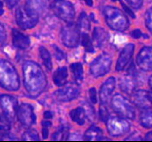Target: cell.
<instances>
[{
	"instance_id": "cell-1",
	"label": "cell",
	"mask_w": 152,
	"mask_h": 142,
	"mask_svg": "<svg viewBox=\"0 0 152 142\" xmlns=\"http://www.w3.org/2000/svg\"><path fill=\"white\" fill-rule=\"evenodd\" d=\"M23 83L26 92L31 96L41 95L47 86V78L42 68L32 60H26L23 64Z\"/></svg>"
},
{
	"instance_id": "cell-2",
	"label": "cell",
	"mask_w": 152,
	"mask_h": 142,
	"mask_svg": "<svg viewBox=\"0 0 152 142\" xmlns=\"http://www.w3.org/2000/svg\"><path fill=\"white\" fill-rule=\"evenodd\" d=\"M0 86L8 91H17L20 88V78L15 66L3 58H0Z\"/></svg>"
},
{
	"instance_id": "cell-3",
	"label": "cell",
	"mask_w": 152,
	"mask_h": 142,
	"mask_svg": "<svg viewBox=\"0 0 152 142\" xmlns=\"http://www.w3.org/2000/svg\"><path fill=\"white\" fill-rule=\"evenodd\" d=\"M105 22L113 30L124 31L129 27V20L124 13L112 6H106L103 10Z\"/></svg>"
},
{
	"instance_id": "cell-4",
	"label": "cell",
	"mask_w": 152,
	"mask_h": 142,
	"mask_svg": "<svg viewBox=\"0 0 152 142\" xmlns=\"http://www.w3.org/2000/svg\"><path fill=\"white\" fill-rule=\"evenodd\" d=\"M52 11L58 18L64 22L71 23L75 17V10L73 5L66 0H55L51 5Z\"/></svg>"
},
{
	"instance_id": "cell-5",
	"label": "cell",
	"mask_w": 152,
	"mask_h": 142,
	"mask_svg": "<svg viewBox=\"0 0 152 142\" xmlns=\"http://www.w3.org/2000/svg\"><path fill=\"white\" fill-rule=\"evenodd\" d=\"M111 107L112 109L120 116L127 119L134 120L136 112L133 105L121 95H116L111 99Z\"/></svg>"
},
{
	"instance_id": "cell-6",
	"label": "cell",
	"mask_w": 152,
	"mask_h": 142,
	"mask_svg": "<svg viewBox=\"0 0 152 142\" xmlns=\"http://www.w3.org/2000/svg\"><path fill=\"white\" fill-rule=\"evenodd\" d=\"M106 127L111 136H122L130 130V124L125 118L117 116L109 117L106 121Z\"/></svg>"
},
{
	"instance_id": "cell-7",
	"label": "cell",
	"mask_w": 152,
	"mask_h": 142,
	"mask_svg": "<svg viewBox=\"0 0 152 142\" xmlns=\"http://www.w3.org/2000/svg\"><path fill=\"white\" fill-rule=\"evenodd\" d=\"M111 67V58L108 55H101L91 63L90 72L94 77H102L108 73Z\"/></svg>"
},
{
	"instance_id": "cell-8",
	"label": "cell",
	"mask_w": 152,
	"mask_h": 142,
	"mask_svg": "<svg viewBox=\"0 0 152 142\" xmlns=\"http://www.w3.org/2000/svg\"><path fill=\"white\" fill-rule=\"evenodd\" d=\"M79 25L69 23L61 30V40L63 43L68 48H74L79 44L80 40V30Z\"/></svg>"
},
{
	"instance_id": "cell-9",
	"label": "cell",
	"mask_w": 152,
	"mask_h": 142,
	"mask_svg": "<svg viewBox=\"0 0 152 142\" xmlns=\"http://www.w3.org/2000/svg\"><path fill=\"white\" fill-rule=\"evenodd\" d=\"M17 110H18V102L14 96L10 95H0V116H4L13 121Z\"/></svg>"
},
{
	"instance_id": "cell-10",
	"label": "cell",
	"mask_w": 152,
	"mask_h": 142,
	"mask_svg": "<svg viewBox=\"0 0 152 142\" xmlns=\"http://www.w3.org/2000/svg\"><path fill=\"white\" fill-rule=\"evenodd\" d=\"M18 120L23 127H29L36 122V116L34 113L33 106L29 103H23L17 110Z\"/></svg>"
},
{
	"instance_id": "cell-11",
	"label": "cell",
	"mask_w": 152,
	"mask_h": 142,
	"mask_svg": "<svg viewBox=\"0 0 152 142\" xmlns=\"http://www.w3.org/2000/svg\"><path fill=\"white\" fill-rule=\"evenodd\" d=\"M16 20L20 28L30 29L36 25L38 18L29 15L25 7H20L16 13Z\"/></svg>"
},
{
	"instance_id": "cell-12",
	"label": "cell",
	"mask_w": 152,
	"mask_h": 142,
	"mask_svg": "<svg viewBox=\"0 0 152 142\" xmlns=\"http://www.w3.org/2000/svg\"><path fill=\"white\" fill-rule=\"evenodd\" d=\"M25 8L29 15L38 18L48 11L49 0H26Z\"/></svg>"
},
{
	"instance_id": "cell-13",
	"label": "cell",
	"mask_w": 152,
	"mask_h": 142,
	"mask_svg": "<svg viewBox=\"0 0 152 142\" xmlns=\"http://www.w3.org/2000/svg\"><path fill=\"white\" fill-rule=\"evenodd\" d=\"M137 63L143 71H152V47H143L137 57Z\"/></svg>"
},
{
	"instance_id": "cell-14",
	"label": "cell",
	"mask_w": 152,
	"mask_h": 142,
	"mask_svg": "<svg viewBox=\"0 0 152 142\" xmlns=\"http://www.w3.org/2000/svg\"><path fill=\"white\" fill-rule=\"evenodd\" d=\"M79 88L74 85H68L64 86L61 89L58 90L55 92V95L58 100L63 102H68L71 100L75 99L79 95Z\"/></svg>"
},
{
	"instance_id": "cell-15",
	"label": "cell",
	"mask_w": 152,
	"mask_h": 142,
	"mask_svg": "<svg viewBox=\"0 0 152 142\" xmlns=\"http://www.w3.org/2000/svg\"><path fill=\"white\" fill-rule=\"evenodd\" d=\"M134 50V44H128L123 48L122 52H121L120 56L118 58L116 63V70L117 71H122L125 69V67L128 65V63L131 61V58L133 57Z\"/></svg>"
},
{
	"instance_id": "cell-16",
	"label": "cell",
	"mask_w": 152,
	"mask_h": 142,
	"mask_svg": "<svg viewBox=\"0 0 152 142\" xmlns=\"http://www.w3.org/2000/svg\"><path fill=\"white\" fill-rule=\"evenodd\" d=\"M132 102L134 104V106L139 107L140 109H149L151 105V101L148 96V92L143 90L137 91L133 93L132 95Z\"/></svg>"
},
{
	"instance_id": "cell-17",
	"label": "cell",
	"mask_w": 152,
	"mask_h": 142,
	"mask_svg": "<svg viewBox=\"0 0 152 142\" xmlns=\"http://www.w3.org/2000/svg\"><path fill=\"white\" fill-rule=\"evenodd\" d=\"M115 86L116 80L113 77H109L108 79H106L104 83L102 85L101 90H99V98H101V101L102 104H105L108 101L110 95L115 89Z\"/></svg>"
},
{
	"instance_id": "cell-18",
	"label": "cell",
	"mask_w": 152,
	"mask_h": 142,
	"mask_svg": "<svg viewBox=\"0 0 152 142\" xmlns=\"http://www.w3.org/2000/svg\"><path fill=\"white\" fill-rule=\"evenodd\" d=\"M12 39H13V45L19 49H26L29 47L30 40L29 38L23 33H22L18 29H13L12 30Z\"/></svg>"
},
{
	"instance_id": "cell-19",
	"label": "cell",
	"mask_w": 152,
	"mask_h": 142,
	"mask_svg": "<svg viewBox=\"0 0 152 142\" xmlns=\"http://www.w3.org/2000/svg\"><path fill=\"white\" fill-rule=\"evenodd\" d=\"M109 35L106 31L102 27H96L93 31V41L96 47L101 48L107 43Z\"/></svg>"
},
{
	"instance_id": "cell-20",
	"label": "cell",
	"mask_w": 152,
	"mask_h": 142,
	"mask_svg": "<svg viewBox=\"0 0 152 142\" xmlns=\"http://www.w3.org/2000/svg\"><path fill=\"white\" fill-rule=\"evenodd\" d=\"M137 86V80L133 73H129L126 76H123L120 80V88L122 91L128 93L133 92Z\"/></svg>"
},
{
	"instance_id": "cell-21",
	"label": "cell",
	"mask_w": 152,
	"mask_h": 142,
	"mask_svg": "<svg viewBox=\"0 0 152 142\" xmlns=\"http://www.w3.org/2000/svg\"><path fill=\"white\" fill-rule=\"evenodd\" d=\"M69 115L71 120L79 126H83L86 122V118H87L86 111L83 107H77V108L71 110Z\"/></svg>"
},
{
	"instance_id": "cell-22",
	"label": "cell",
	"mask_w": 152,
	"mask_h": 142,
	"mask_svg": "<svg viewBox=\"0 0 152 142\" xmlns=\"http://www.w3.org/2000/svg\"><path fill=\"white\" fill-rule=\"evenodd\" d=\"M67 76H68V72H67V68L66 67H60L57 69V71L54 73L53 76V81L57 86L61 87L64 86L65 84V82L67 80Z\"/></svg>"
},
{
	"instance_id": "cell-23",
	"label": "cell",
	"mask_w": 152,
	"mask_h": 142,
	"mask_svg": "<svg viewBox=\"0 0 152 142\" xmlns=\"http://www.w3.org/2000/svg\"><path fill=\"white\" fill-rule=\"evenodd\" d=\"M86 140H104L105 138L102 136V131L98 127L93 126L89 127L85 133Z\"/></svg>"
},
{
	"instance_id": "cell-24",
	"label": "cell",
	"mask_w": 152,
	"mask_h": 142,
	"mask_svg": "<svg viewBox=\"0 0 152 142\" xmlns=\"http://www.w3.org/2000/svg\"><path fill=\"white\" fill-rule=\"evenodd\" d=\"M140 123L146 129H152V111L149 109H144L140 114Z\"/></svg>"
},
{
	"instance_id": "cell-25",
	"label": "cell",
	"mask_w": 152,
	"mask_h": 142,
	"mask_svg": "<svg viewBox=\"0 0 152 142\" xmlns=\"http://www.w3.org/2000/svg\"><path fill=\"white\" fill-rule=\"evenodd\" d=\"M70 70L76 83H81L83 80V66L80 62H75L70 65Z\"/></svg>"
},
{
	"instance_id": "cell-26",
	"label": "cell",
	"mask_w": 152,
	"mask_h": 142,
	"mask_svg": "<svg viewBox=\"0 0 152 142\" xmlns=\"http://www.w3.org/2000/svg\"><path fill=\"white\" fill-rule=\"evenodd\" d=\"M39 54L40 58L42 60L44 66L47 68L48 71L52 70V60H51V55L45 47H40L39 48Z\"/></svg>"
},
{
	"instance_id": "cell-27",
	"label": "cell",
	"mask_w": 152,
	"mask_h": 142,
	"mask_svg": "<svg viewBox=\"0 0 152 142\" xmlns=\"http://www.w3.org/2000/svg\"><path fill=\"white\" fill-rule=\"evenodd\" d=\"M12 120L8 119L4 116H0V134H5L9 133L12 126Z\"/></svg>"
},
{
	"instance_id": "cell-28",
	"label": "cell",
	"mask_w": 152,
	"mask_h": 142,
	"mask_svg": "<svg viewBox=\"0 0 152 142\" xmlns=\"http://www.w3.org/2000/svg\"><path fill=\"white\" fill-rule=\"evenodd\" d=\"M53 140H65L68 137V129L65 127H61L53 134Z\"/></svg>"
},
{
	"instance_id": "cell-29",
	"label": "cell",
	"mask_w": 152,
	"mask_h": 142,
	"mask_svg": "<svg viewBox=\"0 0 152 142\" xmlns=\"http://www.w3.org/2000/svg\"><path fill=\"white\" fill-rule=\"evenodd\" d=\"M78 25L82 29L89 30V28H90V20L88 18V16L86 15V13L83 12L81 15H80V17H79Z\"/></svg>"
},
{
	"instance_id": "cell-30",
	"label": "cell",
	"mask_w": 152,
	"mask_h": 142,
	"mask_svg": "<svg viewBox=\"0 0 152 142\" xmlns=\"http://www.w3.org/2000/svg\"><path fill=\"white\" fill-rule=\"evenodd\" d=\"M81 43H82L83 46H84V48H86V50H87L88 52H90V53L94 52V46H93V43H92L91 39H90L88 34H86V33L82 34Z\"/></svg>"
},
{
	"instance_id": "cell-31",
	"label": "cell",
	"mask_w": 152,
	"mask_h": 142,
	"mask_svg": "<svg viewBox=\"0 0 152 142\" xmlns=\"http://www.w3.org/2000/svg\"><path fill=\"white\" fill-rule=\"evenodd\" d=\"M23 140H40L39 135L34 130H28L23 134Z\"/></svg>"
},
{
	"instance_id": "cell-32",
	"label": "cell",
	"mask_w": 152,
	"mask_h": 142,
	"mask_svg": "<svg viewBox=\"0 0 152 142\" xmlns=\"http://www.w3.org/2000/svg\"><path fill=\"white\" fill-rule=\"evenodd\" d=\"M99 118H101V120L104 123H106V121H107L109 118L108 110L104 105H102L101 108H99Z\"/></svg>"
},
{
	"instance_id": "cell-33",
	"label": "cell",
	"mask_w": 152,
	"mask_h": 142,
	"mask_svg": "<svg viewBox=\"0 0 152 142\" xmlns=\"http://www.w3.org/2000/svg\"><path fill=\"white\" fill-rule=\"evenodd\" d=\"M126 1L130 5L131 8H133L134 10H139L142 6L143 0H126Z\"/></svg>"
},
{
	"instance_id": "cell-34",
	"label": "cell",
	"mask_w": 152,
	"mask_h": 142,
	"mask_svg": "<svg viewBox=\"0 0 152 142\" xmlns=\"http://www.w3.org/2000/svg\"><path fill=\"white\" fill-rule=\"evenodd\" d=\"M145 22H146V27L148 28V30L152 33V7L146 12Z\"/></svg>"
},
{
	"instance_id": "cell-35",
	"label": "cell",
	"mask_w": 152,
	"mask_h": 142,
	"mask_svg": "<svg viewBox=\"0 0 152 142\" xmlns=\"http://www.w3.org/2000/svg\"><path fill=\"white\" fill-rule=\"evenodd\" d=\"M6 39H7L6 30H5L4 26H3L2 23H0V48L5 45Z\"/></svg>"
},
{
	"instance_id": "cell-36",
	"label": "cell",
	"mask_w": 152,
	"mask_h": 142,
	"mask_svg": "<svg viewBox=\"0 0 152 142\" xmlns=\"http://www.w3.org/2000/svg\"><path fill=\"white\" fill-rule=\"evenodd\" d=\"M84 109L86 111V115H87V117L89 118V119L90 120L94 119L95 118V111H94V109H93V107L86 103V108H84Z\"/></svg>"
},
{
	"instance_id": "cell-37",
	"label": "cell",
	"mask_w": 152,
	"mask_h": 142,
	"mask_svg": "<svg viewBox=\"0 0 152 142\" xmlns=\"http://www.w3.org/2000/svg\"><path fill=\"white\" fill-rule=\"evenodd\" d=\"M54 50H55V55H56V58H58V60H63L65 58V55L63 51H61L60 48L57 46H53Z\"/></svg>"
},
{
	"instance_id": "cell-38",
	"label": "cell",
	"mask_w": 152,
	"mask_h": 142,
	"mask_svg": "<svg viewBox=\"0 0 152 142\" xmlns=\"http://www.w3.org/2000/svg\"><path fill=\"white\" fill-rule=\"evenodd\" d=\"M89 96L91 102L93 104H96V101H98V98H96V91L95 88H91L89 90Z\"/></svg>"
},
{
	"instance_id": "cell-39",
	"label": "cell",
	"mask_w": 152,
	"mask_h": 142,
	"mask_svg": "<svg viewBox=\"0 0 152 142\" xmlns=\"http://www.w3.org/2000/svg\"><path fill=\"white\" fill-rule=\"evenodd\" d=\"M121 5H122L123 9L125 10L126 14H128V15H129V16L131 17V18H133V19L136 18V16H134V14L133 13V11H132V10H131V9L129 8V7H128L127 5H125V4H124V3H122V2H121Z\"/></svg>"
},
{
	"instance_id": "cell-40",
	"label": "cell",
	"mask_w": 152,
	"mask_h": 142,
	"mask_svg": "<svg viewBox=\"0 0 152 142\" xmlns=\"http://www.w3.org/2000/svg\"><path fill=\"white\" fill-rule=\"evenodd\" d=\"M131 35H132V37L136 38V39H137V38H140L141 36V31L140 29H134L132 31V33H131Z\"/></svg>"
},
{
	"instance_id": "cell-41",
	"label": "cell",
	"mask_w": 152,
	"mask_h": 142,
	"mask_svg": "<svg viewBox=\"0 0 152 142\" xmlns=\"http://www.w3.org/2000/svg\"><path fill=\"white\" fill-rule=\"evenodd\" d=\"M19 1L20 0H6L7 5H8L9 8H13L14 6H16L17 4H18Z\"/></svg>"
},
{
	"instance_id": "cell-42",
	"label": "cell",
	"mask_w": 152,
	"mask_h": 142,
	"mask_svg": "<svg viewBox=\"0 0 152 142\" xmlns=\"http://www.w3.org/2000/svg\"><path fill=\"white\" fill-rule=\"evenodd\" d=\"M145 140H149V141H152V131H150V133H146L145 135V138H144Z\"/></svg>"
},
{
	"instance_id": "cell-43",
	"label": "cell",
	"mask_w": 152,
	"mask_h": 142,
	"mask_svg": "<svg viewBox=\"0 0 152 142\" xmlns=\"http://www.w3.org/2000/svg\"><path fill=\"white\" fill-rule=\"evenodd\" d=\"M44 117H45V118H47V119H50V118L53 117V115H52V112H50V111H46V112L44 113Z\"/></svg>"
},
{
	"instance_id": "cell-44",
	"label": "cell",
	"mask_w": 152,
	"mask_h": 142,
	"mask_svg": "<svg viewBox=\"0 0 152 142\" xmlns=\"http://www.w3.org/2000/svg\"><path fill=\"white\" fill-rule=\"evenodd\" d=\"M51 122L50 121H44V122H42V126L43 127H51Z\"/></svg>"
},
{
	"instance_id": "cell-45",
	"label": "cell",
	"mask_w": 152,
	"mask_h": 142,
	"mask_svg": "<svg viewBox=\"0 0 152 142\" xmlns=\"http://www.w3.org/2000/svg\"><path fill=\"white\" fill-rule=\"evenodd\" d=\"M42 133H43V138H47V136H48V129L44 127V129L42 130Z\"/></svg>"
},
{
	"instance_id": "cell-46",
	"label": "cell",
	"mask_w": 152,
	"mask_h": 142,
	"mask_svg": "<svg viewBox=\"0 0 152 142\" xmlns=\"http://www.w3.org/2000/svg\"><path fill=\"white\" fill-rule=\"evenodd\" d=\"M82 1H84L86 4H87L88 6H90V7L93 6V0H82Z\"/></svg>"
},
{
	"instance_id": "cell-47",
	"label": "cell",
	"mask_w": 152,
	"mask_h": 142,
	"mask_svg": "<svg viewBox=\"0 0 152 142\" xmlns=\"http://www.w3.org/2000/svg\"><path fill=\"white\" fill-rule=\"evenodd\" d=\"M3 11H4V10H3V3L0 1V15H2Z\"/></svg>"
},
{
	"instance_id": "cell-48",
	"label": "cell",
	"mask_w": 152,
	"mask_h": 142,
	"mask_svg": "<svg viewBox=\"0 0 152 142\" xmlns=\"http://www.w3.org/2000/svg\"><path fill=\"white\" fill-rule=\"evenodd\" d=\"M148 96H149V99H150V101L152 103V91L148 92Z\"/></svg>"
},
{
	"instance_id": "cell-49",
	"label": "cell",
	"mask_w": 152,
	"mask_h": 142,
	"mask_svg": "<svg viewBox=\"0 0 152 142\" xmlns=\"http://www.w3.org/2000/svg\"><path fill=\"white\" fill-rule=\"evenodd\" d=\"M149 86H150L151 88H152V76H151V77L149 78Z\"/></svg>"
},
{
	"instance_id": "cell-50",
	"label": "cell",
	"mask_w": 152,
	"mask_h": 142,
	"mask_svg": "<svg viewBox=\"0 0 152 142\" xmlns=\"http://www.w3.org/2000/svg\"><path fill=\"white\" fill-rule=\"evenodd\" d=\"M113 2H117V1H121V0H112Z\"/></svg>"
}]
</instances>
